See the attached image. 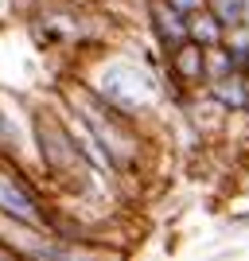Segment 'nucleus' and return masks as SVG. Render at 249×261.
Masks as SVG:
<instances>
[{
	"mask_svg": "<svg viewBox=\"0 0 249 261\" xmlns=\"http://www.w3.org/2000/svg\"><path fill=\"white\" fill-rule=\"evenodd\" d=\"M94 90H98V94H101L113 109H117V113H125V117H132V113L148 109L152 98H156L152 78L144 74L141 66H129V63L105 66V70L98 74V82H94Z\"/></svg>",
	"mask_w": 249,
	"mask_h": 261,
	"instance_id": "1",
	"label": "nucleus"
},
{
	"mask_svg": "<svg viewBox=\"0 0 249 261\" xmlns=\"http://www.w3.org/2000/svg\"><path fill=\"white\" fill-rule=\"evenodd\" d=\"M152 28H156V35L168 51H175L179 43L191 39V16L172 0H152Z\"/></svg>",
	"mask_w": 249,
	"mask_h": 261,
	"instance_id": "2",
	"label": "nucleus"
},
{
	"mask_svg": "<svg viewBox=\"0 0 249 261\" xmlns=\"http://www.w3.org/2000/svg\"><path fill=\"white\" fill-rule=\"evenodd\" d=\"M0 211H8L16 222H27V226H43V211L32 199V191L23 184H16L12 175H0Z\"/></svg>",
	"mask_w": 249,
	"mask_h": 261,
	"instance_id": "3",
	"label": "nucleus"
},
{
	"mask_svg": "<svg viewBox=\"0 0 249 261\" xmlns=\"http://www.w3.org/2000/svg\"><path fill=\"white\" fill-rule=\"evenodd\" d=\"M222 32H226V23L218 20L210 8H199L191 12V39L203 47H222Z\"/></svg>",
	"mask_w": 249,
	"mask_h": 261,
	"instance_id": "4",
	"label": "nucleus"
},
{
	"mask_svg": "<svg viewBox=\"0 0 249 261\" xmlns=\"http://www.w3.org/2000/svg\"><path fill=\"white\" fill-rule=\"evenodd\" d=\"M206 8L214 12L226 28H241V23H245V12H249V0H206Z\"/></svg>",
	"mask_w": 249,
	"mask_h": 261,
	"instance_id": "5",
	"label": "nucleus"
},
{
	"mask_svg": "<svg viewBox=\"0 0 249 261\" xmlns=\"http://www.w3.org/2000/svg\"><path fill=\"white\" fill-rule=\"evenodd\" d=\"M172 4H179V8H183L187 16H191V12H199V8H203L206 0H172Z\"/></svg>",
	"mask_w": 249,
	"mask_h": 261,
	"instance_id": "6",
	"label": "nucleus"
}]
</instances>
